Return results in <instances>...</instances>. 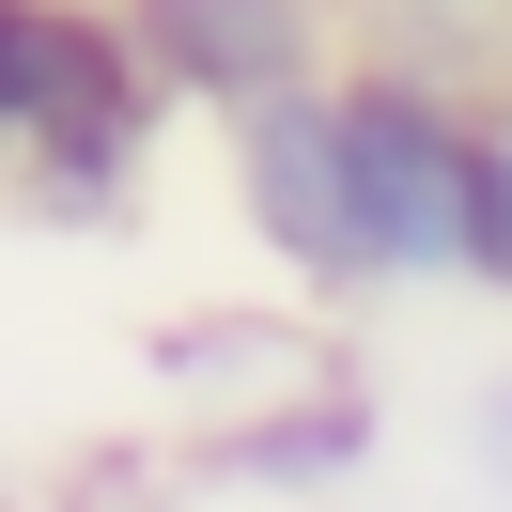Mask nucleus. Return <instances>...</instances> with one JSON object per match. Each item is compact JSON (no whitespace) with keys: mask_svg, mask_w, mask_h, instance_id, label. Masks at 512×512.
Segmentation results:
<instances>
[{"mask_svg":"<svg viewBox=\"0 0 512 512\" xmlns=\"http://www.w3.org/2000/svg\"><path fill=\"white\" fill-rule=\"evenodd\" d=\"M450 466H466L481 512H512V357H497V373H466V404H450Z\"/></svg>","mask_w":512,"mask_h":512,"instance_id":"nucleus-9","label":"nucleus"},{"mask_svg":"<svg viewBox=\"0 0 512 512\" xmlns=\"http://www.w3.org/2000/svg\"><path fill=\"white\" fill-rule=\"evenodd\" d=\"M466 295L512 311V94H481L466 125Z\"/></svg>","mask_w":512,"mask_h":512,"instance_id":"nucleus-8","label":"nucleus"},{"mask_svg":"<svg viewBox=\"0 0 512 512\" xmlns=\"http://www.w3.org/2000/svg\"><path fill=\"white\" fill-rule=\"evenodd\" d=\"M218 187L295 311H373V249H357V187H342V78L218 125Z\"/></svg>","mask_w":512,"mask_h":512,"instance_id":"nucleus-3","label":"nucleus"},{"mask_svg":"<svg viewBox=\"0 0 512 512\" xmlns=\"http://www.w3.org/2000/svg\"><path fill=\"white\" fill-rule=\"evenodd\" d=\"M373 388L357 373H311V388H280V404H249V419H218L202 435V481H249V497H326V481H357L373 466Z\"/></svg>","mask_w":512,"mask_h":512,"instance_id":"nucleus-5","label":"nucleus"},{"mask_svg":"<svg viewBox=\"0 0 512 512\" xmlns=\"http://www.w3.org/2000/svg\"><path fill=\"white\" fill-rule=\"evenodd\" d=\"M466 94L404 63H342V187H357V249L373 295H466Z\"/></svg>","mask_w":512,"mask_h":512,"instance_id":"nucleus-2","label":"nucleus"},{"mask_svg":"<svg viewBox=\"0 0 512 512\" xmlns=\"http://www.w3.org/2000/svg\"><path fill=\"white\" fill-rule=\"evenodd\" d=\"M171 94L125 0H0V202L47 233H125L156 187Z\"/></svg>","mask_w":512,"mask_h":512,"instance_id":"nucleus-1","label":"nucleus"},{"mask_svg":"<svg viewBox=\"0 0 512 512\" xmlns=\"http://www.w3.org/2000/svg\"><path fill=\"white\" fill-rule=\"evenodd\" d=\"M171 125H249V109L342 78V0H125Z\"/></svg>","mask_w":512,"mask_h":512,"instance_id":"nucleus-4","label":"nucleus"},{"mask_svg":"<svg viewBox=\"0 0 512 512\" xmlns=\"http://www.w3.org/2000/svg\"><path fill=\"white\" fill-rule=\"evenodd\" d=\"M156 373H171V404L218 435V419H249V404H280V388L342 373V357H326L311 326H280V311H202V326H171V342H156Z\"/></svg>","mask_w":512,"mask_h":512,"instance_id":"nucleus-6","label":"nucleus"},{"mask_svg":"<svg viewBox=\"0 0 512 512\" xmlns=\"http://www.w3.org/2000/svg\"><path fill=\"white\" fill-rule=\"evenodd\" d=\"M342 63H404L435 94H512V0H342Z\"/></svg>","mask_w":512,"mask_h":512,"instance_id":"nucleus-7","label":"nucleus"}]
</instances>
